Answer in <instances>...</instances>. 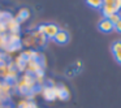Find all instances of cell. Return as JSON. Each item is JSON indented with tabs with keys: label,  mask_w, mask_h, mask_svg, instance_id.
Returning a JSON list of instances; mask_svg holds the SVG:
<instances>
[{
	"label": "cell",
	"mask_w": 121,
	"mask_h": 108,
	"mask_svg": "<svg viewBox=\"0 0 121 108\" xmlns=\"http://www.w3.org/2000/svg\"><path fill=\"white\" fill-rule=\"evenodd\" d=\"M17 86H18V90L22 92V94H29V92L34 91L35 86H37V82H35V79H34V76L24 73L18 78Z\"/></svg>",
	"instance_id": "obj_1"
},
{
	"label": "cell",
	"mask_w": 121,
	"mask_h": 108,
	"mask_svg": "<svg viewBox=\"0 0 121 108\" xmlns=\"http://www.w3.org/2000/svg\"><path fill=\"white\" fill-rule=\"evenodd\" d=\"M102 13L104 18H108L115 13H120L121 11V0H103Z\"/></svg>",
	"instance_id": "obj_2"
},
{
	"label": "cell",
	"mask_w": 121,
	"mask_h": 108,
	"mask_svg": "<svg viewBox=\"0 0 121 108\" xmlns=\"http://www.w3.org/2000/svg\"><path fill=\"white\" fill-rule=\"evenodd\" d=\"M21 44L25 46V47H27V50H35V48H38L37 37H35L34 31L26 33V34L21 38Z\"/></svg>",
	"instance_id": "obj_3"
},
{
	"label": "cell",
	"mask_w": 121,
	"mask_h": 108,
	"mask_svg": "<svg viewBox=\"0 0 121 108\" xmlns=\"http://www.w3.org/2000/svg\"><path fill=\"white\" fill-rule=\"evenodd\" d=\"M25 70H26L27 74H37L38 72L43 70L42 64L39 63V60H35V59H26V63H25Z\"/></svg>",
	"instance_id": "obj_4"
},
{
	"label": "cell",
	"mask_w": 121,
	"mask_h": 108,
	"mask_svg": "<svg viewBox=\"0 0 121 108\" xmlns=\"http://www.w3.org/2000/svg\"><path fill=\"white\" fill-rule=\"evenodd\" d=\"M5 24V29L8 30L11 34H20V30H21V24L14 18L13 16L8 17V18L4 21Z\"/></svg>",
	"instance_id": "obj_5"
},
{
	"label": "cell",
	"mask_w": 121,
	"mask_h": 108,
	"mask_svg": "<svg viewBox=\"0 0 121 108\" xmlns=\"http://www.w3.org/2000/svg\"><path fill=\"white\" fill-rule=\"evenodd\" d=\"M59 26L55 24H47L44 25V29H43V35H44L47 39H53L55 35L59 33Z\"/></svg>",
	"instance_id": "obj_6"
},
{
	"label": "cell",
	"mask_w": 121,
	"mask_h": 108,
	"mask_svg": "<svg viewBox=\"0 0 121 108\" xmlns=\"http://www.w3.org/2000/svg\"><path fill=\"white\" fill-rule=\"evenodd\" d=\"M70 98V91L65 85H59L56 86V99L60 100H68Z\"/></svg>",
	"instance_id": "obj_7"
},
{
	"label": "cell",
	"mask_w": 121,
	"mask_h": 108,
	"mask_svg": "<svg viewBox=\"0 0 121 108\" xmlns=\"http://www.w3.org/2000/svg\"><path fill=\"white\" fill-rule=\"evenodd\" d=\"M42 95L46 100L52 102L56 99V86H43Z\"/></svg>",
	"instance_id": "obj_8"
},
{
	"label": "cell",
	"mask_w": 121,
	"mask_h": 108,
	"mask_svg": "<svg viewBox=\"0 0 121 108\" xmlns=\"http://www.w3.org/2000/svg\"><path fill=\"white\" fill-rule=\"evenodd\" d=\"M53 40H55L57 44H60V46L66 44V43L69 42V33L66 31V30H59V33L55 35Z\"/></svg>",
	"instance_id": "obj_9"
},
{
	"label": "cell",
	"mask_w": 121,
	"mask_h": 108,
	"mask_svg": "<svg viewBox=\"0 0 121 108\" xmlns=\"http://www.w3.org/2000/svg\"><path fill=\"white\" fill-rule=\"evenodd\" d=\"M98 27H99V30H100L102 33H111V31H113V30H115V25H113L108 18L100 20Z\"/></svg>",
	"instance_id": "obj_10"
},
{
	"label": "cell",
	"mask_w": 121,
	"mask_h": 108,
	"mask_svg": "<svg viewBox=\"0 0 121 108\" xmlns=\"http://www.w3.org/2000/svg\"><path fill=\"white\" fill-rule=\"evenodd\" d=\"M112 55L118 64H121V40H115L112 43Z\"/></svg>",
	"instance_id": "obj_11"
},
{
	"label": "cell",
	"mask_w": 121,
	"mask_h": 108,
	"mask_svg": "<svg viewBox=\"0 0 121 108\" xmlns=\"http://www.w3.org/2000/svg\"><path fill=\"white\" fill-rule=\"evenodd\" d=\"M14 18L17 20V21L21 24V22H25L27 21V20L30 18V11L27 8H21L18 9V12H17V16L14 17Z\"/></svg>",
	"instance_id": "obj_12"
},
{
	"label": "cell",
	"mask_w": 121,
	"mask_h": 108,
	"mask_svg": "<svg viewBox=\"0 0 121 108\" xmlns=\"http://www.w3.org/2000/svg\"><path fill=\"white\" fill-rule=\"evenodd\" d=\"M86 3L89 7H91L94 9H100L103 4V0H86Z\"/></svg>",
	"instance_id": "obj_13"
},
{
	"label": "cell",
	"mask_w": 121,
	"mask_h": 108,
	"mask_svg": "<svg viewBox=\"0 0 121 108\" xmlns=\"http://www.w3.org/2000/svg\"><path fill=\"white\" fill-rule=\"evenodd\" d=\"M18 108H37V105L30 100H21L18 103Z\"/></svg>",
	"instance_id": "obj_14"
},
{
	"label": "cell",
	"mask_w": 121,
	"mask_h": 108,
	"mask_svg": "<svg viewBox=\"0 0 121 108\" xmlns=\"http://www.w3.org/2000/svg\"><path fill=\"white\" fill-rule=\"evenodd\" d=\"M120 18H121L120 13H115V14H112L111 17H108V20H109V21L112 22L113 25H115L116 22H118V21H120Z\"/></svg>",
	"instance_id": "obj_15"
},
{
	"label": "cell",
	"mask_w": 121,
	"mask_h": 108,
	"mask_svg": "<svg viewBox=\"0 0 121 108\" xmlns=\"http://www.w3.org/2000/svg\"><path fill=\"white\" fill-rule=\"evenodd\" d=\"M7 29H5V24H4L3 21H0V35L1 34H5Z\"/></svg>",
	"instance_id": "obj_16"
},
{
	"label": "cell",
	"mask_w": 121,
	"mask_h": 108,
	"mask_svg": "<svg viewBox=\"0 0 121 108\" xmlns=\"http://www.w3.org/2000/svg\"><path fill=\"white\" fill-rule=\"evenodd\" d=\"M115 30H116V31H118V33H121V18H120V21H118V22H116V24H115Z\"/></svg>",
	"instance_id": "obj_17"
}]
</instances>
